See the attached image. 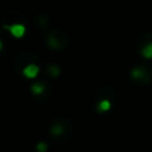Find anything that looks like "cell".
<instances>
[{"label": "cell", "instance_id": "1", "mask_svg": "<svg viewBox=\"0 0 152 152\" xmlns=\"http://www.w3.org/2000/svg\"><path fill=\"white\" fill-rule=\"evenodd\" d=\"M4 28H7L11 32V34L15 38H21L25 34V26L21 24H13L11 26L4 25Z\"/></svg>", "mask_w": 152, "mask_h": 152}, {"label": "cell", "instance_id": "2", "mask_svg": "<svg viewBox=\"0 0 152 152\" xmlns=\"http://www.w3.org/2000/svg\"><path fill=\"white\" fill-rule=\"evenodd\" d=\"M39 72V68L36 64H30L24 69V75L28 78H34Z\"/></svg>", "mask_w": 152, "mask_h": 152}, {"label": "cell", "instance_id": "3", "mask_svg": "<svg viewBox=\"0 0 152 152\" xmlns=\"http://www.w3.org/2000/svg\"><path fill=\"white\" fill-rule=\"evenodd\" d=\"M142 56L145 58H152V43L147 44L144 49H142Z\"/></svg>", "mask_w": 152, "mask_h": 152}, {"label": "cell", "instance_id": "4", "mask_svg": "<svg viewBox=\"0 0 152 152\" xmlns=\"http://www.w3.org/2000/svg\"><path fill=\"white\" fill-rule=\"evenodd\" d=\"M109 107H110V103H109V101H107V100H102V101L99 103V109H100V110H108Z\"/></svg>", "mask_w": 152, "mask_h": 152}, {"label": "cell", "instance_id": "5", "mask_svg": "<svg viewBox=\"0 0 152 152\" xmlns=\"http://www.w3.org/2000/svg\"><path fill=\"white\" fill-rule=\"evenodd\" d=\"M43 90H44V86L40 84V83H36V84L32 86V91L34 94H40Z\"/></svg>", "mask_w": 152, "mask_h": 152}, {"label": "cell", "instance_id": "6", "mask_svg": "<svg viewBox=\"0 0 152 152\" xmlns=\"http://www.w3.org/2000/svg\"><path fill=\"white\" fill-rule=\"evenodd\" d=\"M132 75H133L134 78H141L144 76V71H141L140 69H134L132 71Z\"/></svg>", "mask_w": 152, "mask_h": 152}, {"label": "cell", "instance_id": "7", "mask_svg": "<svg viewBox=\"0 0 152 152\" xmlns=\"http://www.w3.org/2000/svg\"><path fill=\"white\" fill-rule=\"evenodd\" d=\"M46 148H48V146H46L45 142H38V145H37V150H38V152H45Z\"/></svg>", "mask_w": 152, "mask_h": 152}, {"label": "cell", "instance_id": "8", "mask_svg": "<svg viewBox=\"0 0 152 152\" xmlns=\"http://www.w3.org/2000/svg\"><path fill=\"white\" fill-rule=\"evenodd\" d=\"M62 133V128L59 127V126H56L53 129H52V134H55V135H59Z\"/></svg>", "mask_w": 152, "mask_h": 152}, {"label": "cell", "instance_id": "9", "mask_svg": "<svg viewBox=\"0 0 152 152\" xmlns=\"http://www.w3.org/2000/svg\"><path fill=\"white\" fill-rule=\"evenodd\" d=\"M50 72L52 74V76H57V74H58V69H57L56 66H51V68H50Z\"/></svg>", "mask_w": 152, "mask_h": 152}]
</instances>
